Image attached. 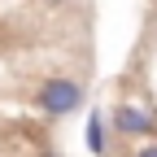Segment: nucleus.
<instances>
[{
	"mask_svg": "<svg viewBox=\"0 0 157 157\" xmlns=\"http://www.w3.org/2000/svg\"><path fill=\"white\" fill-rule=\"evenodd\" d=\"M83 140H87V153L92 157H105L109 153V118H105V109H87Z\"/></svg>",
	"mask_w": 157,
	"mask_h": 157,
	"instance_id": "7ed1b4c3",
	"label": "nucleus"
},
{
	"mask_svg": "<svg viewBox=\"0 0 157 157\" xmlns=\"http://www.w3.org/2000/svg\"><path fill=\"white\" fill-rule=\"evenodd\" d=\"M35 157H61V153H57V148H39Z\"/></svg>",
	"mask_w": 157,
	"mask_h": 157,
	"instance_id": "39448f33",
	"label": "nucleus"
},
{
	"mask_svg": "<svg viewBox=\"0 0 157 157\" xmlns=\"http://www.w3.org/2000/svg\"><path fill=\"white\" fill-rule=\"evenodd\" d=\"M44 5H66V0H44Z\"/></svg>",
	"mask_w": 157,
	"mask_h": 157,
	"instance_id": "423d86ee",
	"label": "nucleus"
},
{
	"mask_svg": "<svg viewBox=\"0 0 157 157\" xmlns=\"http://www.w3.org/2000/svg\"><path fill=\"white\" fill-rule=\"evenodd\" d=\"M83 105H87V87L78 78H70V74H48L39 83V92H35V109L44 118H70Z\"/></svg>",
	"mask_w": 157,
	"mask_h": 157,
	"instance_id": "f257e3e1",
	"label": "nucleus"
},
{
	"mask_svg": "<svg viewBox=\"0 0 157 157\" xmlns=\"http://www.w3.org/2000/svg\"><path fill=\"white\" fill-rule=\"evenodd\" d=\"M105 118L113 122V131L122 135V140H157V113L153 109H144V105H131V101H122V105H113V113L105 109Z\"/></svg>",
	"mask_w": 157,
	"mask_h": 157,
	"instance_id": "f03ea898",
	"label": "nucleus"
},
{
	"mask_svg": "<svg viewBox=\"0 0 157 157\" xmlns=\"http://www.w3.org/2000/svg\"><path fill=\"white\" fill-rule=\"evenodd\" d=\"M135 157H157V140H144L140 148H135Z\"/></svg>",
	"mask_w": 157,
	"mask_h": 157,
	"instance_id": "20e7f679",
	"label": "nucleus"
}]
</instances>
